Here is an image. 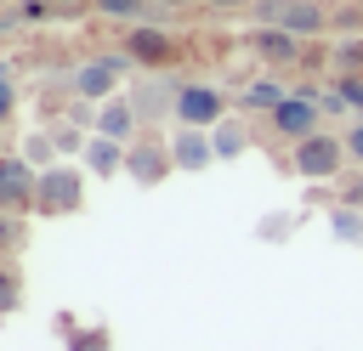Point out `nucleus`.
<instances>
[{
	"instance_id": "12",
	"label": "nucleus",
	"mask_w": 363,
	"mask_h": 351,
	"mask_svg": "<svg viewBox=\"0 0 363 351\" xmlns=\"http://www.w3.org/2000/svg\"><path fill=\"white\" fill-rule=\"evenodd\" d=\"M91 130H102V136H113V142H136V136H142V113H136L130 96H108V102L96 108Z\"/></svg>"
},
{
	"instance_id": "4",
	"label": "nucleus",
	"mask_w": 363,
	"mask_h": 351,
	"mask_svg": "<svg viewBox=\"0 0 363 351\" xmlns=\"http://www.w3.org/2000/svg\"><path fill=\"white\" fill-rule=\"evenodd\" d=\"M261 28H289L295 40H323L335 28V11L323 0H272V6H250Z\"/></svg>"
},
{
	"instance_id": "13",
	"label": "nucleus",
	"mask_w": 363,
	"mask_h": 351,
	"mask_svg": "<svg viewBox=\"0 0 363 351\" xmlns=\"http://www.w3.org/2000/svg\"><path fill=\"white\" fill-rule=\"evenodd\" d=\"M125 159H130V142H113V136L91 130V142H85V164H91V176H96V181L125 176Z\"/></svg>"
},
{
	"instance_id": "1",
	"label": "nucleus",
	"mask_w": 363,
	"mask_h": 351,
	"mask_svg": "<svg viewBox=\"0 0 363 351\" xmlns=\"http://www.w3.org/2000/svg\"><path fill=\"white\" fill-rule=\"evenodd\" d=\"M346 164H352V153H346V136H335V130H312L306 142L289 147V170L301 181H312V187L318 181H340Z\"/></svg>"
},
{
	"instance_id": "2",
	"label": "nucleus",
	"mask_w": 363,
	"mask_h": 351,
	"mask_svg": "<svg viewBox=\"0 0 363 351\" xmlns=\"http://www.w3.org/2000/svg\"><path fill=\"white\" fill-rule=\"evenodd\" d=\"M267 130L278 136V142H306L312 130H323V91L318 85H301V91H289L272 113H267Z\"/></svg>"
},
{
	"instance_id": "26",
	"label": "nucleus",
	"mask_w": 363,
	"mask_h": 351,
	"mask_svg": "<svg viewBox=\"0 0 363 351\" xmlns=\"http://www.w3.org/2000/svg\"><path fill=\"white\" fill-rule=\"evenodd\" d=\"M17 17H23V23H51V17H57V6H51V0H23V6H17Z\"/></svg>"
},
{
	"instance_id": "6",
	"label": "nucleus",
	"mask_w": 363,
	"mask_h": 351,
	"mask_svg": "<svg viewBox=\"0 0 363 351\" xmlns=\"http://www.w3.org/2000/svg\"><path fill=\"white\" fill-rule=\"evenodd\" d=\"M125 74H130V57L125 51H96V57H85L68 74V85H74L79 102H108V96H119V79Z\"/></svg>"
},
{
	"instance_id": "27",
	"label": "nucleus",
	"mask_w": 363,
	"mask_h": 351,
	"mask_svg": "<svg viewBox=\"0 0 363 351\" xmlns=\"http://www.w3.org/2000/svg\"><path fill=\"white\" fill-rule=\"evenodd\" d=\"M340 136H346V153H352V170H363V119H352V125H346Z\"/></svg>"
},
{
	"instance_id": "21",
	"label": "nucleus",
	"mask_w": 363,
	"mask_h": 351,
	"mask_svg": "<svg viewBox=\"0 0 363 351\" xmlns=\"http://www.w3.org/2000/svg\"><path fill=\"white\" fill-rule=\"evenodd\" d=\"M17 153H23L34 170H51V164H57V142H51V130H45V125H40V130H34V136H28Z\"/></svg>"
},
{
	"instance_id": "7",
	"label": "nucleus",
	"mask_w": 363,
	"mask_h": 351,
	"mask_svg": "<svg viewBox=\"0 0 363 351\" xmlns=\"http://www.w3.org/2000/svg\"><path fill=\"white\" fill-rule=\"evenodd\" d=\"M227 119V91L210 79H176V125H199L216 130Z\"/></svg>"
},
{
	"instance_id": "18",
	"label": "nucleus",
	"mask_w": 363,
	"mask_h": 351,
	"mask_svg": "<svg viewBox=\"0 0 363 351\" xmlns=\"http://www.w3.org/2000/svg\"><path fill=\"white\" fill-rule=\"evenodd\" d=\"M329 232L340 238V243H363V209H352V204H329Z\"/></svg>"
},
{
	"instance_id": "8",
	"label": "nucleus",
	"mask_w": 363,
	"mask_h": 351,
	"mask_svg": "<svg viewBox=\"0 0 363 351\" xmlns=\"http://www.w3.org/2000/svg\"><path fill=\"white\" fill-rule=\"evenodd\" d=\"M125 176H130L136 187H164V181L176 176V153H170V136H159V130H142V136L130 142Z\"/></svg>"
},
{
	"instance_id": "15",
	"label": "nucleus",
	"mask_w": 363,
	"mask_h": 351,
	"mask_svg": "<svg viewBox=\"0 0 363 351\" xmlns=\"http://www.w3.org/2000/svg\"><path fill=\"white\" fill-rule=\"evenodd\" d=\"M210 142H216V159H221V164H233V159H244V153H250V125H244L238 113H227V119L210 130Z\"/></svg>"
},
{
	"instance_id": "32",
	"label": "nucleus",
	"mask_w": 363,
	"mask_h": 351,
	"mask_svg": "<svg viewBox=\"0 0 363 351\" xmlns=\"http://www.w3.org/2000/svg\"><path fill=\"white\" fill-rule=\"evenodd\" d=\"M357 11H363V0H357Z\"/></svg>"
},
{
	"instance_id": "23",
	"label": "nucleus",
	"mask_w": 363,
	"mask_h": 351,
	"mask_svg": "<svg viewBox=\"0 0 363 351\" xmlns=\"http://www.w3.org/2000/svg\"><path fill=\"white\" fill-rule=\"evenodd\" d=\"M68 351H113V334L102 323H85V328L68 334Z\"/></svg>"
},
{
	"instance_id": "20",
	"label": "nucleus",
	"mask_w": 363,
	"mask_h": 351,
	"mask_svg": "<svg viewBox=\"0 0 363 351\" xmlns=\"http://www.w3.org/2000/svg\"><path fill=\"white\" fill-rule=\"evenodd\" d=\"M17 306H23V266L0 260V317H11Z\"/></svg>"
},
{
	"instance_id": "25",
	"label": "nucleus",
	"mask_w": 363,
	"mask_h": 351,
	"mask_svg": "<svg viewBox=\"0 0 363 351\" xmlns=\"http://www.w3.org/2000/svg\"><path fill=\"white\" fill-rule=\"evenodd\" d=\"M17 119V79L11 74H0V130Z\"/></svg>"
},
{
	"instance_id": "30",
	"label": "nucleus",
	"mask_w": 363,
	"mask_h": 351,
	"mask_svg": "<svg viewBox=\"0 0 363 351\" xmlns=\"http://www.w3.org/2000/svg\"><path fill=\"white\" fill-rule=\"evenodd\" d=\"M57 11H74V6H91V0H51Z\"/></svg>"
},
{
	"instance_id": "10",
	"label": "nucleus",
	"mask_w": 363,
	"mask_h": 351,
	"mask_svg": "<svg viewBox=\"0 0 363 351\" xmlns=\"http://www.w3.org/2000/svg\"><path fill=\"white\" fill-rule=\"evenodd\" d=\"M34 192H40V170L23 153H0V209L34 215Z\"/></svg>"
},
{
	"instance_id": "17",
	"label": "nucleus",
	"mask_w": 363,
	"mask_h": 351,
	"mask_svg": "<svg viewBox=\"0 0 363 351\" xmlns=\"http://www.w3.org/2000/svg\"><path fill=\"white\" fill-rule=\"evenodd\" d=\"M23 249H28V215L0 209V260H17Z\"/></svg>"
},
{
	"instance_id": "19",
	"label": "nucleus",
	"mask_w": 363,
	"mask_h": 351,
	"mask_svg": "<svg viewBox=\"0 0 363 351\" xmlns=\"http://www.w3.org/2000/svg\"><path fill=\"white\" fill-rule=\"evenodd\" d=\"M329 68L335 74H363V34H346L329 45Z\"/></svg>"
},
{
	"instance_id": "9",
	"label": "nucleus",
	"mask_w": 363,
	"mask_h": 351,
	"mask_svg": "<svg viewBox=\"0 0 363 351\" xmlns=\"http://www.w3.org/2000/svg\"><path fill=\"white\" fill-rule=\"evenodd\" d=\"M244 45H250V57L267 68V74H284V68H301L306 62V40H295L289 28H250L244 34Z\"/></svg>"
},
{
	"instance_id": "24",
	"label": "nucleus",
	"mask_w": 363,
	"mask_h": 351,
	"mask_svg": "<svg viewBox=\"0 0 363 351\" xmlns=\"http://www.w3.org/2000/svg\"><path fill=\"white\" fill-rule=\"evenodd\" d=\"M335 204H352V209H363V170H346V176H340V187H335Z\"/></svg>"
},
{
	"instance_id": "28",
	"label": "nucleus",
	"mask_w": 363,
	"mask_h": 351,
	"mask_svg": "<svg viewBox=\"0 0 363 351\" xmlns=\"http://www.w3.org/2000/svg\"><path fill=\"white\" fill-rule=\"evenodd\" d=\"M244 6H255V0H204V11H244Z\"/></svg>"
},
{
	"instance_id": "31",
	"label": "nucleus",
	"mask_w": 363,
	"mask_h": 351,
	"mask_svg": "<svg viewBox=\"0 0 363 351\" xmlns=\"http://www.w3.org/2000/svg\"><path fill=\"white\" fill-rule=\"evenodd\" d=\"M255 6H272V0H255Z\"/></svg>"
},
{
	"instance_id": "5",
	"label": "nucleus",
	"mask_w": 363,
	"mask_h": 351,
	"mask_svg": "<svg viewBox=\"0 0 363 351\" xmlns=\"http://www.w3.org/2000/svg\"><path fill=\"white\" fill-rule=\"evenodd\" d=\"M125 57H130L136 68H147V74H164V68H176V62L187 57V40H182L176 28H159V23H130Z\"/></svg>"
},
{
	"instance_id": "3",
	"label": "nucleus",
	"mask_w": 363,
	"mask_h": 351,
	"mask_svg": "<svg viewBox=\"0 0 363 351\" xmlns=\"http://www.w3.org/2000/svg\"><path fill=\"white\" fill-rule=\"evenodd\" d=\"M85 209V170L79 164H51L40 170V192H34V215L40 221H62Z\"/></svg>"
},
{
	"instance_id": "11",
	"label": "nucleus",
	"mask_w": 363,
	"mask_h": 351,
	"mask_svg": "<svg viewBox=\"0 0 363 351\" xmlns=\"http://www.w3.org/2000/svg\"><path fill=\"white\" fill-rule=\"evenodd\" d=\"M170 153H176V170H182V176H199V170L221 164L210 130H199V125H176V130H170Z\"/></svg>"
},
{
	"instance_id": "14",
	"label": "nucleus",
	"mask_w": 363,
	"mask_h": 351,
	"mask_svg": "<svg viewBox=\"0 0 363 351\" xmlns=\"http://www.w3.org/2000/svg\"><path fill=\"white\" fill-rule=\"evenodd\" d=\"M284 96H289V85H284L278 74H255V79H244V91H238V113H272Z\"/></svg>"
},
{
	"instance_id": "29",
	"label": "nucleus",
	"mask_w": 363,
	"mask_h": 351,
	"mask_svg": "<svg viewBox=\"0 0 363 351\" xmlns=\"http://www.w3.org/2000/svg\"><path fill=\"white\" fill-rule=\"evenodd\" d=\"M164 11H182V6H204V0H159Z\"/></svg>"
},
{
	"instance_id": "16",
	"label": "nucleus",
	"mask_w": 363,
	"mask_h": 351,
	"mask_svg": "<svg viewBox=\"0 0 363 351\" xmlns=\"http://www.w3.org/2000/svg\"><path fill=\"white\" fill-rule=\"evenodd\" d=\"M91 11L108 17V23H153L164 6L159 0H91Z\"/></svg>"
},
{
	"instance_id": "22",
	"label": "nucleus",
	"mask_w": 363,
	"mask_h": 351,
	"mask_svg": "<svg viewBox=\"0 0 363 351\" xmlns=\"http://www.w3.org/2000/svg\"><path fill=\"white\" fill-rule=\"evenodd\" d=\"M295 226H301V215L278 209V215H261V221H255V238H261V243H284V238H289Z\"/></svg>"
}]
</instances>
